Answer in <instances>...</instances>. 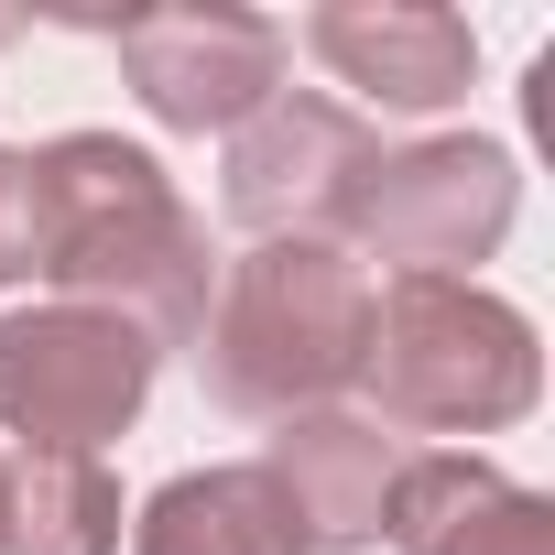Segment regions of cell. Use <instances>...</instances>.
Returning <instances> with one entry per match:
<instances>
[{
	"mask_svg": "<svg viewBox=\"0 0 555 555\" xmlns=\"http://www.w3.org/2000/svg\"><path fill=\"white\" fill-rule=\"evenodd\" d=\"M371 272L349 240H250L229 261V284L207 295L196 371L229 414H327L360 360H371Z\"/></svg>",
	"mask_w": 555,
	"mask_h": 555,
	"instance_id": "cell-2",
	"label": "cell"
},
{
	"mask_svg": "<svg viewBox=\"0 0 555 555\" xmlns=\"http://www.w3.org/2000/svg\"><path fill=\"white\" fill-rule=\"evenodd\" d=\"M0 555H120V479L99 457L0 468Z\"/></svg>",
	"mask_w": 555,
	"mask_h": 555,
	"instance_id": "cell-12",
	"label": "cell"
},
{
	"mask_svg": "<svg viewBox=\"0 0 555 555\" xmlns=\"http://www.w3.org/2000/svg\"><path fill=\"white\" fill-rule=\"evenodd\" d=\"M131 555H306L284 490L261 479V457L240 468H185L131 512Z\"/></svg>",
	"mask_w": 555,
	"mask_h": 555,
	"instance_id": "cell-11",
	"label": "cell"
},
{
	"mask_svg": "<svg viewBox=\"0 0 555 555\" xmlns=\"http://www.w3.org/2000/svg\"><path fill=\"white\" fill-rule=\"evenodd\" d=\"M306 44L371 109H457L479 77V34L457 12H436V0H327L306 23Z\"/></svg>",
	"mask_w": 555,
	"mask_h": 555,
	"instance_id": "cell-8",
	"label": "cell"
},
{
	"mask_svg": "<svg viewBox=\"0 0 555 555\" xmlns=\"http://www.w3.org/2000/svg\"><path fill=\"white\" fill-rule=\"evenodd\" d=\"M0 44H12V23H0Z\"/></svg>",
	"mask_w": 555,
	"mask_h": 555,
	"instance_id": "cell-14",
	"label": "cell"
},
{
	"mask_svg": "<svg viewBox=\"0 0 555 555\" xmlns=\"http://www.w3.org/2000/svg\"><path fill=\"white\" fill-rule=\"evenodd\" d=\"M522 218V164L512 142H479V131H436V142H403L360 175L349 196V240L382 250L392 272H457L490 261Z\"/></svg>",
	"mask_w": 555,
	"mask_h": 555,
	"instance_id": "cell-5",
	"label": "cell"
},
{
	"mask_svg": "<svg viewBox=\"0 0 555 555\" xmlns=\"http://www.w3.org/2000/svg\"><path fill=\"white\" fill-rule=\"evenodd\" d=\"M371 164H382V131H371L349 99L272 88V99L229 131L218 207H229L250 240H338V229H349V196H360Z\"/></svg>",
	"mask_w": 555,
	"mask_h": 555,
	"instance_id": "cell-6",
	"label": "cell"
},
{
	"mask_svg": "<svg viewBox=\"0 0 555 555\" xmlns=\"http://www.w3.org/2000/svg\"><path fill=\"white\" fill-rule=\"evenodd\" d=\"M34 218H44V284L55 306H99L153 349H196L207 327V229L175 175L120 131L34 142Z\"/></svg>",
	"mask_w": 555,
	"mask_h": 555,
	"instance_id": "cell-1",
	"label": "cell"
},
{
	"mask_svg": "<svg viewBox=\"0 0 555 555\" xmlns=\"http://www.w3.org/2000/svg\"><path fill=\"white\" fill-rule=\"evenodd\" d=\"M261 479L284 490L306 555H360V544H382V512H392L403 447H392L382 425H360V414L327 403V414H284V425H272Z\"/></svg>",
	"mask_w": 555,
	"mask_h": 555,
	"instance_id": "cell-9",
	"label": "cell"
},
{
	"mask_svg": "<svg viewBox=\"0 0 555 555\" xmlns=\"http://www.w3.org/2000/svg\"><path fill=\"white\" fill-rule=\"evenodd\" d=\"M0 468H12V457H0Z\"/></svg>",
	"mask_w": 555,
	"mask_h": 555,
	"instance_id": "cell-15",
	"label": "cell"
},
{
	"mask_svg": "<svg viewBox=\"0 0 555 555\" xmlns=\"http://www.w3.org/2000/svg\"><path fill=\"white\" fill-rule=\"evenodd\" d=\"M0 284H44V218H34V142L0 153Z\"/></svg>",
	"mask_w": 555,
	"mask_h": 555,
	"instance_id": "cell-13",
	"label": "cell"
},
{
	"mask_svg": "<svg viewBox=\"0 0 555 555\" xmlns=\"http://www.w3.org/2000/svg\"><path fill=\"white\" fill-rule=\"evenodd\" d=\"M360 382L382 392V425L414 436H501L544 403V349L533 317L501 306L490 284L457 272H392V295H371V360Z\"/></svg>",
	"mask_w": 555,
	"mask_h": 555,
	"instance_id": "cell-3",
	"label": "cell"
},
{
	"mask_svg": "<svg viewBox=\"0 0 555 555\" xmlns=\"http://www.w3.org/2000/svg\"><path fill=\"white\" fill-rule=\"evenodd\" d=\"M164 349L99 306H12L0 317V436L23 457H99L153 403Z\"/></svg>",
	"mask_w": 555,
	"mask_h": 555,
	"instance_id": "cell-4",
	"label": "cell"
},
{
	"mask_svg": "<svg viewBox=\"0 0 555 555\" xmlns=\"http://www.w3.org/2000/svg\"><path fill=\"white\" fill-rule=\"evenodd\" d=\"M120 77L164 131H240L284 88V23L240 0H175L120 23Z\"/></svg>",
	"mask_w": 555,
	"mask_h": 555,
	"instance_id": "cell-7",
	"label": "cell"
},
{
	"mask_svg": "<svg viewBox=\"0 0 555 555\" xmlns=\"http://www.w3.org/2000/svg\"><path fill=\"white\" fill-rule=\"evenodd\" d=\"M382 544H403V555H555V501L512 490L468 447H436V457H403Z\"/></svg>",
	"mask_w": 555,
	"mask_h": 555,
	"instance_id": "cell-10",
	"label": "cell"
}]
</instances>
